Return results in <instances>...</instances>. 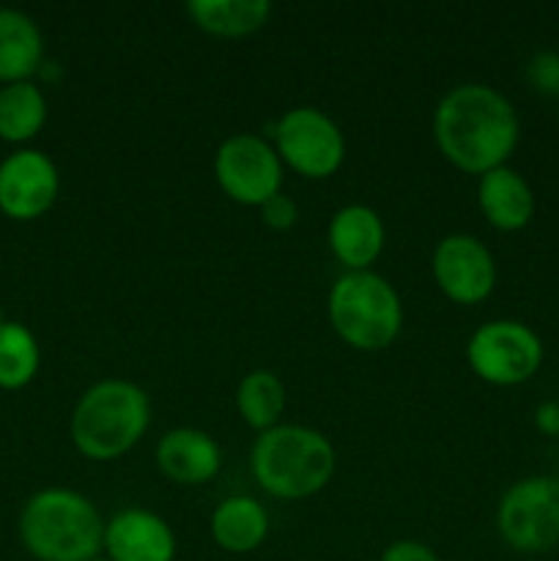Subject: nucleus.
I'll return each instance as SVG.
<instances>
[{
	"label": "nucleus",
	"mask_w": 559,
	"mask_h": 561,
	"mask_svg": "<svg viewBox=\"0 0 559 561\" xmlns=\"http://www.w3.org/2000/svg\"><path fill=\"white\" fill-rule=\"evenodd\" d=\"M526 82L535 88L540 96L559 99V53L557 49H543L526 60Z\"/></svg>",
	"instance_id": "nucleus-22"
},
{
	"label": "nucleus",
	"mask_w": 559,
	"mask_h": 561,
	"mask_svg": "<svg viewBox=\"0 0 559 561\" xmlns=\"http://www.w3.org/2000/svg\"><path fill=\"white\" fill-rule=\"evenodd\" d=\"M60 175L53 159L36 148H22L0 162V211L31 222L55 206Z\"/></svg>",
	"instance_id": "nucleus-11"
},
{
	"label": "nucleus",
	"mask_w": 559,
	"mask_h": 561,
	"mask_svg": "<svg viewBox=\"0 0 559 561\" xmlns=\"http://www.w3.org/2000/svg\"><path fill=\"white\" fill-rule=\"evenodd\" d=\"M283 173L280 153L258 135H230L214 153V179L239 206L261 208L283 192Z\"/></svg>",
	"instance_id": "nucleus-9"
},
{
	"label": "nucleus",
	"mask_w": 559,
	"mask_h": 561,
	"mask_svg": "<svg viewBox=\"0 0 559 561\" xmlns=\"http://www.w3.org/2000/svg\"><path fill=\"white\" fill-rule=\"evenodd\" d=\"M258 211H261L263 225L272 230H290L296 225V219H299V206L285 192H277L274 197H269Z\"/></svg>",
	"instance_id": "nucleus-23"
},
{
	"label": "nucleus",
	"mask_w": 559,
	"mask_h": 561,
	"mask_svg": "<svg viewBox=\"0 0 559 561\" xmlns=\"http://www.w3.org/2000/svg\"><path fill=\"white\" fill-rule=\"evenodd\" d=\"M477 206L486 222L502 233H518L535 217V192L510 164L488 170L477 181Z\"/></svg>",
	"instance_id": "nucleus-15"
},
{
	"label": "nucleus",
	"mask_w": 559,
	"mask_h": 561,
	"mask_svg": "<svg viewBox=\"0 0 559 561\" xmlns=\"http://www.w3.org/2000/svg\"><path fill=\"white\" fill-rule=\"evenodd\" d=\"M285 383L272 370H252L236 387V409L241 420L258 433H266L280 425L285 411Z\"/></svg>",
	"instance_id": "nucleus-20"
},
{
	"label": "nucleus",
	"mask_w": 559,
	"mask_h": 561,
	"mask_svg": "<svg viewBox=\"0 0 559 561\" xmlns=\"http://www.w3.org/2000/svg\"><path fill=\"white\" fill-rule=\"evenodd\" d=\"M543 340L532 327L510 318L488 321L466 343V362L491 387H521L543 367Z\"/></svg>",
	"instance_id": "nucleus-6"
},
{
	"label": "nucleus",
	"mask_w": 559,
	"mask_h": 561,
	"mask_svg": "<svg viewBox=\"0 0 559 561\" xmlns=\"http://www.w3.org/2000/svg\"><path fill=\"white\" fill-rule=\"evenodd\" d=\"M557 118H559V99H557Z\"/></svg>",
	"instance_id": "nucleus-27"
},
{
	"label": "nucleus",
	"mask_w": 559,
	"mask_h": 561,
	"mask_svg": "<svg viewBox=\"0 0 559 561\" xmlns=\"http://www.w3.org/2000/svg\"><path fill=\"white\" fill-rule=\"evenodd\" d=\"M151 425L146 389L124 378H107L77 400L71 411V442L88 460H115L140 444Z\"/></svg>",
	"instance_id": "nucleus-4"
},
{
	"label": "nucleus",
	"mask_w": 559,
	"mask_h": 561,
	"mask_svg": "<svg viewBox=\"0 0 559 561\" xmlns=\"http://www.w3.org/2000/svg\"><path fill=\"white\" fill-rule=\"evenodd\" d=\"M47 124V99L31 80L0 88V140L27 142Z\"/></svg>",
	"instance_id": "nucleus-19"
},
{
	"label": "nucleus",
	"mask_w": 559,
	"mask_h": 561,
	"mask_svg": "<svg viewBox=\"0 0 559 561\" xmlns=\"http://www.w3.org/2000/svg\"><path fill=\"white\" fill-rule=\"evenodd\" d=\"M212 537L225 553H252L266 542L269 513L258 499L228 496L212 513Z\"/></svg>",
	"instance_id": "nucleus-16"
},
{
	"label": "nucleus",
	"mask_w": 559,
	"mask_h": 561,
	"mask_svg": "<svg viewBox=\"0 0 559 561\" xmlns=\"http://www.w3.org/2000/svg\"><path fill=\"white\" fill-rule=\"evenodd\" d=\"M521 137L513 102L486 82L449 88L433 113V140L438 151L469 175H486L507 164Z\"/></svg>",
	"instance_id": "nucleus-1"
},
{
	"label": "nucleus",
	"mask_w": 559,
	"mask_h": 561,
	"mask_svg": "<svg viewBox=\"0 0 559 561\" xmlns=\"http://www.w3.org/2000/svg\"><path fill=\"white\" fill-rule=\"evenodd\" d=\"M91 561H110L107 557H96V559H91Z\"/></svg>",
	"instance_id": "nucleus-26"
},
{
	"label": "nucleus",
	"mask_w": 559,
	"mask_h": 561,
	"mask_svg": "<svg viewBox=\"0 0 559 561\" xmlns=\"http://www.w3.org/2000/svg\"><path fill=\"white\" fill-rule=\"evenodd\" d=\"M378 561H442L431 546L420 540H395L381 551Z\"/></svg>",
	"instance_id": "nucleus-24"
},
{
	"label": "nucleus",
	"mask_w": 559,
	"mask_h": 561,
	"mask_svg": "<svg viewBox=\"0 0 559 561\" xmlns=\"http://www.w3.org/2000/svg\"><path fill=\"white\" fill-rule=\"evenodd\" d=\"M274 151L290 170L321 181L343 168L345 137L323 110L294 107L274 126Z\"/></svg>",
	"instance_id": "nucleus-8"
},
{
	"label": "nucleus",
	"mask_w": 559,
	"mask_h": 561,
	"mask_svg": "<svg viewBox=\"0 0 559 561\" xmlns=\"http://www.w3.org/2000/svg\"><path fill=\"white\" fill-rule=\"evenodd\" d=\"M497 531L518 553H546L559 546V477H524L499 499Z\"/></svg>",
	"instance_id": "nucleus-7"
},
{
	"label": "nucleus",
	"mask_w": 559,
	"mask_h": 561,
	"mask_svg": "<svg viewBox=\"0 0 559 561\" xmlns=\"http://www.w3.org/2000/svg\"><path fill=\"white\" fill-rule=\"evenodd\" d=\"M157 466L175 485H206L219 474L223 449L212 433L197 427H175L159 438Z\"/></svg>",
	"instance_id": "nucleus-14"
},
{
	"label": "nucleus",
	"mask_w": 559,
	"mask_h": 561,
	"mask_svg": "<svg viewBox=\"0 0 559 561\" xmlns=\"http://www.w3.org/2000/svg\"><path fill=\"white\" fill-rule=\"evenodd\" d=\"M431 272L438 290L455 305H480L497 288V257L477 236L449 233L436 244Z\"/></svg>",
	"instance_id": "nucleus-10"
},
{
	"label": "nucleus",
	"mask_w": 559,
	"mask_h": 561,
	"mask_svg": "<svg viewBox=\"0 0 559 561\" xmlns=\"http://www.w3.org/2000/svg\"><path fill=\"white\" fill-rule=\"evenodd\" d=\"M173 529L162 515L142 507H126L104 524V553L110 561H173Z\"/></svg>",
	"instance_id": "nucleus-12"
},
{
	"label": "nucleus",
	"mask_w": 559,
	"mask_h": 561,
	"mask_svg": "<svg viewBox=\"0 0 559 561\" xmlns=\"http://www.w3.org/2000/svg\"><path fill=\"white\" fill-rule=\"evenodd\" d=\"M38 343L27 327L16 321L0 323V389H22L36 378Z\"/></svg>",
	"instance_id": "nucleus-21"
},
{
	"label": "nucleus",
	"mask_w": 559,
	"mask_h": 561,
	"mask_svg": "<svg viewBox=\"0 0 559 561\" xmlns=\"http://www.w3.org/2000/svg\"><path fill=\"white\" fill-rule=\"evenodd\" d=\"M20 540L38 561H91L104 548V520L82 493L47 488L22 507Z\"/></svg>",
	"instance_id": "nucleus-3"
},
{
	"label": "nucleus",
	"mask_w": 559,
	"mask_h": 561,
	"mask_svg": "<svg viewBox=\"0 0 559 561\" xmlns=\"http://www.w3.org/2000/svg\"><path fill=\"white\" fill-rule=\"evenodd\" d=\"M329 323L345 345L356 351H384L403 329V301L387 277L345 272L329 290Z\"/></svg>",
	"instance_id": "nucleus-5"
},
{
	"label": "nucleus",
	"mask_w": 559,
	"mask_h": 561,
	"mask_svg": "<svg viewBox=\"0 0 559 561\" xmlns=\"http://www.w3.org/2000/svg\"><path fill=\"white\" fill-rule=\"evenodd\" d=\"M192 25L217 38H244L261 31L272 16L269 0H190Z\"/></svg>",
	"instance_id": "nucleus-18"
},
{
	"label": "nucleus",
	"mask_w": 559,
	"mask_h": 561,
	"mask_svg": "<svg viewBox=\"0 0 559 561\" xmlns=\"http://www.w3.org/2000/svg\"><path fill=\"white\" fill-rule=\"evenodd\" d=\"M334 460L338 458L332 442L321 431L280 422L252 444L250 469L269 496L299 502L316 496L329 485Z\"/></svg>",
	"instance_id": "nucleus-2"
},
{
	"label": "nucleus",
	"mask_w": 559,
	"mask_h": 561,
	"mask_svg": "<svg viewBox=\"0 0 559 561\" xmlns=\"http://www.w3.org/2000/svg\"><path fill=\"white\" fill-rule=\"evenodd\" d=\"M44 38L36 22L16 9H0V82H25L42 69Z\"/></svg>",
	"instance_id": "nucleus-17"
},
{
	"label": "nucleus",
	"mask_w": 559,
	"mask_h": 561,
	"mask_svg": "<svg viewBox=\"0 0 559 561\" xmlns=\"http://www.w3.org/2000/svg\"><path fill=\"white\" fill-rule=\"evenodd\" d=\"M327 241L345 272H370L387 244V228L376 208L365 203H349L329 219Z\"/></svg>",
	"instance_id": "nucleus-13"
},
{
	"label": "nucleus",
	"mask_w": 559,
	"mask_h": 561,
	"mask_svg": "<svg viewBox=\"0 0 559 561\" xmlns=\"http://www.w3.org/2000/svg\"><path fill=\"white\" fill-rule=\"evenodd\" d=\"M535 427L543 436H559V403L557 400H546L535 409Z\"/></svg>",
	"instance_id": "nucleus-25"
}]
</instances>
